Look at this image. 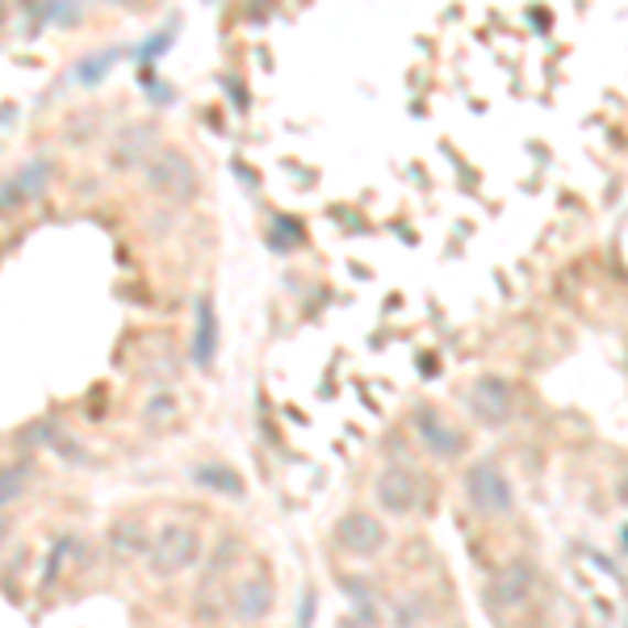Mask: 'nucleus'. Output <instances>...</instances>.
I'll return each mask as SVG.
<instances>
[{
	"mask_svg": "<svg viewBox=\"0 0 628 628\" xmlns=\"http://www.w3.org/2000/svg\"><path fill=\"white\" fill-rule=\"evenodd\" d=\"M147 562H151V574H160V578H176V574H185L193 565L202 562V537L188 528V523H164L160 532H155V541H151V553H147Z\"/></svg>",
	"mask_w": 628,
	"mask_h": 628,
	"instance_id": "obj_1",
	"label": "nucleus"
},
{
	"mask_svg": "<svg viewBox=\"0 0 628 628\" xmlns=\"http://www.w3.org/2000/svg\"><path fill=\"white\" fill-rule=\"evenodd\" d=\"M465 499L469 507L486 516V520H495V516H507L511 511V502H516V490H511V478L502 474L495 461H474L469 469H465Z\"/></svg>",
	"mask_w": 628,
	"mask_h": 628,
	"instance_id": "obj_2",
	"label": "nucleus"
},
{
	"mask_svg": "<svg viewBox=\"0 0 628 628\" xmlns=\"http://www.w3.org/2000/svg\"><path fill=\"white\" fill-rule=\"evenodd\" d=\"M147 185H151V193H160V197L188 202V197H197V167L188 164L181 151L160 147L155 155H147Z\"/></svg>",
	"mask_w": 628,
	"mask_h": 628,
	"instance_id": "obj_3",
	"label": "nucleus"
},
{
	"mask_svg": "<svg viewBox=\"0 0 628 628\" xmlns=\"http://www.w3.org/2000/svg\"><path fill=\"white\" fill-rule=\"evenodd\" d=\"M469 415L478 419L481 427H507L516 415V394L502 377H478L469 390Z\"/></svg>",
	"mask_w": 628,
	"mask_h": 628,
	"instance_id": "obj_4",
	"label": "nucleus"
},
{
	"mask_svg": "<svg viewBox=\"0 0 628 628\" xmlns=\"http://www.w3.org/2000/svg\"><path fill=\"white\" fill-rule=\"evenodd\" d=\"M335 544L353 557H377L386 549V523L369 511H348L335 523Z\"/></svg>",
	"mask_w": 628,
	"mask_h": 628,
	"instance_id": "obj_5",
	"label": "nucleus"
},
{
	"mask_svg": "<svg viewBox=\"0 0 628 628\" xmlns=\"http://www.w3.org/2000/svg\"><path fill=\"white\" fill-rule=\"evenodd\" d=\"M411 423H415V432H419V444L436 461H453L465 453V432L453 427V423H444L436 407H415Z\"/></svg>",
	"mask_w": 628,
	"mask_h": 628,
	"instance_id": "obj_6",
	"label": "nucleus"
},
{
	"mask_svg": "<svg viewBox=\"0 0 628 628\" xmlns=\"http://www.w3.org/2000/svg\"><path fill=\"white\" fill-rule=\"evenodd\" d=\"M373 495L386 516H411L419 507V478L407 465H386V469L377 474Z\"/></svg>",
	"mask_w": 628,
	"mask_h": 628,
	"instance_id": "obj_7",
	"label": "nucleus"
},
{
	"mask_svg": "<svg viewBox=\"0 0 628 628\" xmlns=\"http://www.w3.org/2000/svg\"><path fill=\"white\" fill-rule=\"evenodd\" d=\"M272 599H277V591H272L269 574H248L230 586V611L243 625H260L272 611Z\"/></svg>",
	"mask_w": 628,
	"mask_h": 628,
	"instance_id": "obj_8",
	"label": "nucleus"
},
{
	"mask_svg": "<svg viewBox=\"0 0 628 628\" xmlns=\"http://www.w3.org/2000/svg\"><path fill=\"white\" fill-rule=\"evenodd\" d=\"M532 583H537V570H532V562L511 557V562L495 574V583H490V599H495L499 607H520L523 599L532 595Z\"/></svg>",
	"mask_w": 628,
	"mask_h": 628,
	"instance_id": "obj_9",
	"label": "nucleus"
},
{
	"mask_svg": "<svg viewBox=\"0 0 628 628\" xmlns=\"http://www.w3.org/2000/svg\"><path fill=\"white\" fill-rule=\"evenodd\" d=\"M193 365L197 369H209V360H214V348H218V323H214V306H209V297H197V314H193Z\"/></svg>",
	"mask_w": 628,
	"mask_h": 628,
	"instance_id": "obj_10",
	"label": "nucleus"
},
{
	"mask_svg": "<svg viewBox=\"0 0 628 628\" xmlns=\"http://www.w3.org/2000/svg\"><path fill=\"white\" fill-rule=\"evenodd\" d=\"M193 486H202V490H209V495L243 499V478H239V469H230V465H218V461H206V465H197V469H193Z\"/></svg>",
	"mask_w": 628,
	"mask_h": 628,
	"instance_id": "obj_11",
	"label": "nucleus"
},
{
	"mask_svg": "<svg viewBox=\"0 0 628 628\" xmlns=\"http://www.w3.org/2000/svg\"><path fill=\"white\" fill-rule=\"evenodd\" d=\"M151 541L155 537H147V528L139 516H122V520L109 528V544H113V553L118 557H139V553H151Z\"/></svg>",
	"mask_w": 628,
	"mask_h": 628,
	"instance_id": "obj_12",
	"label": "nucleus"
},
{
	"mask_svg": "<svg viewBox=\"0 0 628 628\" xmlns=\"http://www.w3.org/2000/svg\"><path fill=\"white\" fill-rule=\"evenodd\" d=\"M139 143H151V126H126L122 139H118V151H113V164L118 167L134 164V160L147 151V147H139Z\"/></svg>",
	"mask_w": 628,
	"mask_h": 628,
	"instance_id": "obj_13",
	"label": "nucleus"
},
{
	"mask_svg": "<svg viewBox=\"0 0 628 628\" xmlns=\"http://www.w3.org/2000/svg\"><path fill=\"white\" fill-rule=\"evenodd\" d=\"M25 478H30V465H4V481H0V502L13 507L25 495Z\"/></svg>",
	"mask_w": 628,
	"mask_h": 628,
	"instance_id": "obj_14",
	"label": "nucleus"
},
{
	"mask_svg": "<svg viewBox=\"0 0 628 628\" xmlns=\"http://www.w3.org/2000/svg\"><path fill=\"white\" fill-rule=\"evenodd\" d=\"M118 59V51H105V55H88V59L76 67V80L80 84H101V76L109 72V63Z\"/></svg>",
	"mask_w": 628,
	"mask_h": 628,
	"instance_id": "obj_15",
	"label": "nucleus"
},
{
	"mask_svg": "<svg viewBox=\"0 0 628 628\" xmlns=\"http://www.w3.org/2000/svg\"><path fill=\"white\" fill-rule=\"evenodd\" d=\"M46 176H51V167L42 164V160H34V164H30V167H21V172H18L21 193H25V197H34V193H42V181H46Z\"/></svg>",
	"mask_w": 628,
	"mask_h": 628,
	"instance_id": "obj_16",
	"label": "nucleus"
},
{
	"mask_svg": "<svg viewBox=\"0 0 628 628\" xmlns=\"http://www.w3.org/2000/svg\"><path fill=\"white\" fill-rule=\"evenodd\" d=\"M616 495H620V502H628V478L620 481V486H616Z\"/></svg>",
	"mask_w": 628,
	"mask_h": 628,
	"instance_id": "obj_17",
	"label": "nucleus"
},
{
	"mask_svg": "<svg viewBox=\"0 0 628 628\" xmlns=\"http://www.w3.org/2000/svg\"><path fill=\"white\" fill-rule=\"evenodd\" d=\"M620 544H625V553H628V523H620Z\"/></svg>",
	"mask_w": 628,
	"mask_h": 628,
	"instance_id": "obj_18",
	"label": "nucleus"
}]
</instances>
